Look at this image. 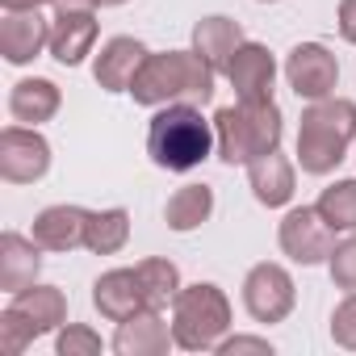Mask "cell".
I'll use <instances>...</instances> for the list:
<instances>
[{
	"instance_id": "cell-26",
	"label": "cell",
	"mask_w": 356,
	"mask_h": 356,
	"mask_svg": "<svg viewBox=\"0 0 356 356\" xmlns=\"http://www.w3.org/2000/svg\"><path fill=\"white\" fill-rule=\"evenodd\" d=\"M55 352L59 356H101L105 352V339L88 323H63L55 331Z\"/></svg>"
},
{
	"instance_id": "cell-11",
	"label": "cell",
	"mask_w": 356,
	"mask_h": 356,
	"mask_svg": "<svg viewBox=\"0 0 356 356\" xmlns=\"http://www.w3.org/2000/svg\"><path fill=\"white\" fill-rule=\"evenodd\" d=\"M227 80H231L239 101H273V84H277L273 51L264 42H243L227 67Z\"/></svg>"
},
{
	"instance_id": "cell-32",
	"label": "cell",
	"mask_w": 356,
	"mask_h": 356,
	"mask_svg": "<svg viewBox=\"0 0 356 356\" xmlns=\"http://www.w3.org/2000/svg\"><path fill=\"white\" fill-rule=\"evenodd\" d=\"M55 5V17H67V13H97L101 0H51Z\"/></svg>"
},
{
	"instance_id": "cell-27",
	"label": "cell",
	"mask_w": 356,
	"mask_h": 356,
	"mask_svg": "<svg viewBox=\"0 0 356 356\" xmlns=\"http://www.w3.org/2000/svg\"><path fill=\"white\" fill-rule=\"evenodd\" d=\"M327 273H331V285H335V289L356 293V231H348V235L335 243V252H331V260H327Z\"/></svg>"
},
{
	"instance_id": "cell-4",
	"label": "cell",
	"mask_w": 356,
	"mask_h": 356,
	"mask_svg": "<svg viewBox=\"0 0 356 356\" xmlns=\"http://www.w3.org/2000/svg\"><path fill=\"white\" fill-rule=\"evenodd\" d=\"M214 134H218V159L227 168H248L252 159L281 151L285 118L277 101H235L214 113Z\"/></svg>"
},
{
	"instance_id": "cell-33",
	"label": "cell",
	"mask_w": 356,
	"mask_h": 356,
	"mask_svg": "<svg viewBox=\"0 0 356 356\" xmlns=\"http://www.w3.org/2000/svg\"><path fill=\"white\" fill-rule=\"evenodd\" d=\"M42 5H51V0H0V9H5V13H34Z\"/></svg>"
},
{
	"instance_id": "cell-30",
	"label": "cell",
	"mask_w": 356,
	"mask_h": 356,
	"mask_svg": "<svg viewBox=\"0 0 356 356\" xmlns=\"http://www.w3.org/2000/svg\"><path fill=\"white\" fill-rule=\"evenodd\" d=\"M273 356V343L264 335H227L218 343V356Z\"/></svg>"
},
{
	"instance_id": "cell-16",
	"label": "cell",
	"mask_w": 356,
	"mask_h": 356,
	"mask_svg": "<svg viewBox=\"0 0 356 356\" xmlns=\"http://www.w3.org/2000/svg\"><path fill=\"white\" fill-rule=\"evenodd\" d=\"M92 306L109 323H122V318L138 314L147 306L143 285H138V273L134 268H109V273H101L92 281Z\"/></svg>"
},
{
	"instance_id": "cell-2",
	"label": "cell",
	"mask_w": 356,
	"mask_h": 356,
	"mask_svg": "<svg viewBox=\"0 0 356 356\" xmlns=\"http://www.w3.org/2000/svg\"><path fill=\"white\" fill-rule=\"evenodd\" d=\"M147 155L159 172H193L210 155H218L214 122L202 118V105L189 101L159 105L147 126Z\"/></svg>"
},
{
	"instance_id": "cell-25",
	"label": "cell",
	"mask_w": 356,
	"mask_h": 356,
	"mask_svg": "<svg viewBox=\"0 0 356 356\" xmlns=\"http://www.w3.org/2000/svg\"><path fill=\"white\" fill-rule=\"evenodd\" d=\"M314 206H318V214L327 218V227H331L335 235L356 231V176H343V181L327 185Z\"/></svg>"
},
{
	"instance_id": "cell-22",
	"label": "cell",
	"mask_w": 356,
	"mask_h": 356,
	"mask_svg": "<svg viewBox=\"0 0 356 356\" xmlns=\"http://www.w3.org/2000/svg\"><path fill=\"white\" fill-rule=\"evenodd\" d=\"M210 214H214V189L210 185H185V189H176L168 197V206H163V222L176 235H189V231L206 227Z\"/></svg>"
},
{
	"instance_id": "cell-24",
	"label": "cell",
	"mask_w": 356,
	"mask_h": 356,
	"mask_svg": "<svg viewBox=\"0 0 356 356\" xmlns=\"http://www.w3.org/2000/svg\"><path fill=\"white\" fill-rule=\"evenodd\" d=\"M130 243V210L109 206V210H88V231H84V248L92 256H118Z\"/></svg>"
},
{
	"instance_id": "cell-12",
	"label": "cell",
	"mask_w": 356,
	"mask_h": 356,
	"mask_svg": "<svg viewBox=\"0 0 356 356\" xmlns=\"http://www.w3.org/2000/svg\"><path fill=\"white\" fill-rule=\"evenodd\" d=\"M147 55H151V51H147L138 38H130V34L109 38V42L101 47V55L92 59V80H97V88H101V92H130V84H134V76H138V67H143Z\"/></svg>"
},
{
	"instance_id": "cell-29",
	"label": "cell",
	"mask_w": 356,
	"mask_h": 356,
	"mask_svg": "<svg viewBox=\"0 0 356 356\" xmlns=\"http://www.w3.org/2000/svg\"><path fill=\"white\" fill-rule=\"evenodd\" d=\"M331 339L343 352H356V293H343V302L331 310Z\"/></svg>"
},
{
	"instance_id": "cell-15",
	"label": "cell",
	"mask_w": 356,
	"mask_h": 356,
	"mask_svg": "<svg viewBox=\"0 0 356 356\" xmlns=\"http://www.w3.org/2000/svg\"><path fill=\"white\" fill-rule=\"evenodd\" d=\"M38 273H42V243L34 235H17V231L0 235V289L22 293L38 281Z\"/></svg>"
},
{
	"instance_id": "cell-14",
	"label": "cell",
	"mask_w": 356,
	"mask_h": 356,
	"mask_svg": "<svg viewBox=\"0 0 356 356\" xmlns=\"http://www.w3.org/2000/svg\"><path fill=\"white\" fill-rule=\"evenodd\" d=\"M248 189L252 197L264 206V210H281L293 202V189H298V172H293V159H285L281 151H268L260 159L248 163Z\"/></svg>"
},
{
	"instance_id": "cell-7",
	"label": "cell",
	"mask_w": 356,
	"mask_h": 356,
	"mask_svg": "<svg viewBox=\"0 0 356 356\" xmlns=\"http://www.w3.org/2000/svg\"><path fill=\"white\" fill-rule=\"evenodd\" d=\"M277 243H281V252L293 264L314 268V264H327L331 260L335 231L327 227V218L318 214V206H293V210H285V218L277 227Z\"/></svg>"
},
{
	"instance_id": "cell-19",
	"label": "cell",
	"mask_w": 356,
	"mask_h": 356,
	"mask_svg": "<svg viewBox=\"0 0 356 356\" xmlns=\"http://www.w3.org/2000/svg\"><path fill=\"white\" fill-rule=\"evenodd\" d=\"M59 105H63V92H59V84L47 80V76H26V80H17V84L9 88V118L22 122V126H42V122H51V118L59 113Z\"/></svg>"
},
{
	"instance_id": "cell-3",
	"label": "cell",
	"mask_w": 356,
	"mask_h": 356,
	"mask_svg": "<svg viewBox=\"0 0 356 356\" xmlns=\"http://www.w3.org/2000/svg\"><path fill=\"white\" fill-rule=\"evenodd\" d=\"M352 143H356V101L348 97L306 101L298 126V151H293L306 176H331L348 159Z\"/></svg>"
},
{
	"instance_id": "cell-31",
	"label": "cell",
	"mask_w": 356,
	"mask_h": 356,
	"mask_svg": "<svg viewBox=\"0 0 356 356\" xmlns=\"http://www.w3.org/2000/svg\"><path fill=\"white\" fill-rule=\"evenodd\" d=\"M335 26H339V38H343L348 47H356V0H339Z\"/></svg>"
},
{
	"instance_id": "cell-21",
	"label": "cell",
	"mask_w": 356,
	"mask_h": 356,
	"mask_svg": "<svg viewBox=\"0 0 356 356\" xmlns=\"http://www.w3.org/2000/svg\"><path fill=\"white\" fill-rule=\"evenodd\" d=\"M9 306L30 323L34 335H55V331L67 323V293H63L59 285H38V281H34L30 289L13 293Z\"/></svg>"
},
{
	"instance_id": "cell-8",
	"label": "cell",
	"mask_w": 356,
	"mask_h": 356,
	"mask_svg": "<svg viewBox=\"0 0 356 356\" xmlns=\"http://www.w3.org/2000/svg\"><path fill=\"white\" fill-rule=\"evenodd\" d=\"M51 172V143L38 126H5L0 130V181L5 185H34Z\"/></svg>"
},
{
	"instance_id": "cell-28",
	"label": "cell",
	"mask_w": 356,
	"mask_h": 356,
	"mask_svg": "<svg viewBox=\"0 0 356 356\" xmlns=\"http://www.w3.org/2000/svg\"><path fill=\"white\" fill-rule=\"evenodd\" d=\"M34 339H38V335L30 331V323H26L13 306L0 310V343H5V352H9V356H22Z\"/></svg>"
},
{
	"instance_id": "cell-34",
	"label": "cell",
	"mask_w": 356,
	"mask_h": 356,
	"mask_svg": "<svg viewBox=\"0 0 356 356\" xmlns=\"http://www.w3.org/2000/svg\"><path fill=\"white\" fill-rule=\"evenodd\" d=\"M118 5H126V0H101V9H118Z\"/></svg>"
},
{
	"instance_id": "cell-23",
	"label": "cell",
	"mask_w": 356,
	"mask_h": 356,
	"mask_svg": "<svg viewBox=\"0 0 356 356\" xmlns=\"http://www.w3.org/2000/svg\"><path fill=\"white\" fill-rule=\"evenodd\" d=\"M134 273H138V285H143V298H147L151 310H168L185 289L181 268H176L168 256H147V260L134 264Z\"/></svg>"
},
{
	"instance_id": "cell-20",
	"label": "cell",
	"mask_w": 356,
	"mask_h": 356,
	"mask_svg": "<svg viewBox=\"0 0 356 356\" xmlns=\"http://www.w3.org/2000/svg\"><path fill=\"white\" fill-rule=\"evenodd\" d=\"M97 17L92 13H67V17H55L51 22V59L63 63V67H80L92 47H97Z\"/></svg>"
},
{
	"instance_id": "cell-13",
	"label": "cell",
	"mask_w": 356,
	"mask_h": 356,
	"mask_svg": "<svg viewBox=\"0 0 356 356\" xmlns=\"http://www.w3.org/2000/svg\"><path fill=\"white\" fill-rule=\"evenodd\" d=\"M42 51H51V22H42V13H5L0 22V55L9 67H26L34 63Z\"/></svg>"
},
{
	"instance_id": "cell-18",
	"label": "cell",
	"mask_w": 356,
	"mask_h": 356,
	"mask_svg": "<svg viewBox=\"0 0 356 356\" xmlns=\"http://www.w3.org/2000/svg\"><path fill=\"white\" fill-rule=\"evenodd\" d=\"M243 42H248V38H243V26H239L235 17L214 13V17H202V22L193 26V51H197L218 76H227V67H231V59H235V51H239Z\"/></svg>"
},
{
	"instance_id": "cell-9",
	"label": "cell",
	"mask_w": 356,
	"mask_h": 356,
	"mask_svg": "<svg viewBox=\"0 0 356 356\" xmlns=\"http://www.w3.org/2000/svg\"><path fill=\"white\" fill-rule=\"evenodd\" d=\"M285 84L298 101H323L339 88V63L323 42H298L285 55Z\"/></svg>"
},
{
	"instance_id": "cell-10",
	"label": "cell",
	"mask_w": 356,
	"mask_h": 356,
	"mask_svg": "<svg viewBox=\"0 0 356 356\" xmlns=\"http://www.w3.org/2000/svg\"><path fill=\"white\" fill-rule=\"evenodd\" d=\"M109 348H113L118 356H168V352L176 348V339H172V323L163 318V310L143 306L138 314H130V318L118 323Z\"/></svg>"
},
{
	"instance_id": "cell-6",
	"label": "cell",
	"mask_w": 356,
	"mask_h": 356,
	"mask_svg": "<svg viewBox=\"0 0 356 356\" xmlns=\"http://www.w3.org/2000/svg\"><path fill=\"white\" fill-rule=\"evenodd\" d=\"M293 306H298V285H293L285 264L264 260V264L248 268V277H243V310L256 323H264V327L285 323L293 314Z\"/></svg>"
},
{
	"instance_id": "cell-1",
	"label": "cell",
	"mask_w": 356,
	"mask_h": 356,
	"mask_svg": "<svg viewBox=\"0 0 356 356\" xmlns=\"http://www.w3.org/2000/svg\"><path fill=\"white\" fill-rule=\"evenodd\" d=\"M214 80H218V72L193 47L189 51H151L130 84V97L143 109H159V105H176V101L210 105L218 92Z\"/></svg>"
},
{
	"instance_id": "cell-5",
	"label": "cell",
	"mask_w": 356,
	"mask_h": 356,
	"mask_svg": "<svg viewBox=\"0 0 356 356\" xmlns=\"http://www.w3.org/2000/svg\"><path fill=\"white\" fill-rule=\"evenodd\" d=\"M231 298L214 281L185 285L172 302V339L181 352H218V343L231 335Z\"/></svg>"
},
{
	"instance_id": "cell-35",
	"label": "cell",
	"mask_w": 356,
	"mask_h": 356,
	"mask_svg": "<svg viewBox=\"0 0 356 356\" xmlns=\"http://www.w3.org/2000/svg\"><path fill=\"white\" fill-rule=\"evenodd\" d=\"M256 5H281V0H256Z\"/></svg>"
},
{
	"instance_id": "cell-17",
	"label": "cell",
	"mask_w": 356,
	"mask_h": 356,
	"mask_svg": "<svg viewBox=\"0 0 356 356\" xmlns=\"http://www.w3.org/2000/svg\"><path fill=\"white\" fill-rule=\"evenodd\" d=\"M84 231H88V210L84 206H47L34 218V239L42 243V252L67 256L76 248H84Z\"/></svg>"
}]
</instances>
